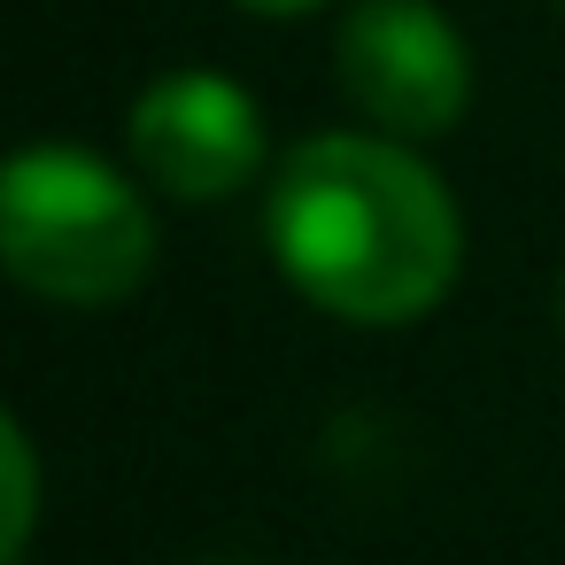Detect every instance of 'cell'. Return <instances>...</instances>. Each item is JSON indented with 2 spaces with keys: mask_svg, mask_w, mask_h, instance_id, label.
<instances>
[{
  "mask_svg": "<svg viewBox=\"0 0 565 565\" xmlns=\"http://www.w3.org/2000/svg\"><path fill=\"white\" fill-rule=\"evenodd\" d=\"M341 94L387 140H441L472 102V55L434 0H356L333 40Z\"/></svg>",
  "mask_w": 565,
  "mask_h": 565,
  "instance_id": "3957f363",
  "label": "cell"
},
{
  "mask_svg": "<svg viewBox=\"0 0 565 565\" xmlns=\"http://www.w3.org/2000/svg\"><path fill=\"white\" fill-rule=\"evenodd\" d=\"M125 148L171 202H225L264 171V117L225 71H163L125 117Z\"/></svg>",
  "mask_w": 565,
  "mask_h": 565,
  "instance_id": "277c9868",
  "label": "cell"
},
{
  "mask_svg": "<svg viewBox=\"0 0 565 565\" xmlns=\"http://www.w3.org/2000/svg\"><path fill=\"white\" fill-rule=\"evenodd\" d=\"M0 472H9V526H0V565H24L32 526H40V457H32V434H24L17 418L0 426Z\"/></svg>",
  "mask_w": 565,
  "mask_h": 565,
  "instance_id": "5b68a950",
  "label": "cell"
},
{
  "mask_svg": "<svg viewBox=\"0 0 565 565\" xmlns=\"http://www.w3.org/2000/svg\"><path fill=\"white\" fill-rule=\"evenodd\" d=\"M557 326H565V279H557Z\"/></svg>",
  "mask_w": 565,
  "mask_h": 565,
  "instance_id": "52a82bcc",
  "label": "cell"
},
{
  "mask_svg": "<svg viewBox=\"0 0 565 565\" xmlns=\"http://www.w3.org/2000/svg\"><path fill=\"white\" fill-rule=\"evenodd\" d=\"M0 264L24 295L102 310L156 271V217L125 171L40 140L0 179Z\"/></svg>",
  "mask_w": 565,
  "mask_h": 565,
  "instance_id": "7a4b0ae2",
  "label": "cell"
},
{
  "mask_svg": "<svg viewBox=\"0 0 565 565\" xmlns=\"http://www.w3.org/2000/svg\"><path fill=\"white\" fill-rule=\"evenodd\" d=\"M248 17H310V9H326V0H241Z\"/></svg>",
  "mask_w": 565,
  "mask_h": 565,
  "instance_id": "8992f818",
  "label": "cell"
},
{
  "mask_svg": "<svg viewBox=\"0 0 565 565\" xmlns=\"http://www.w3.org/2000/svg\"><path fill=\"white\" fill-rule=\"evenodd\" d=\"M264 241L287 287L349 326L426 318L465 264L449 186L387 132H318L287 148L264 194Z\"/></svg>",
  "mask_w": 565,
  "mask_h": 565,
  "instance_id": "6da1fadb",
  "label": "cell"
}]
</instances>
